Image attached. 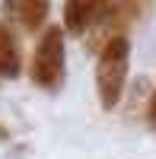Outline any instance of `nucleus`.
<instances>
[{"mask_svg": "<svg viewBox=\"0 0 156 159\" xmlns=\"http://www.w3.org/2000/svg\"><path fill=\"white\" fill-rule=\"evenodd\" d=\"M127 67H131V38L127 35L108 38L96 61V92H99V105L105 111L118 108L124 96V83H127Z\"/></svg>", "mask_w": 156, "mask_h": 159, "instance_id": "obj_1", "label": "nucleus"}, {"mask_svg": "<svg viewBox=\"0 0 156 159\" xmlns=\"http://www.w3.org/2000/svg\"><path fill=\"white\" fill-rule=\"evenodd\" d=\"M64 64H67L64 25H48L38 35V45L32 54V83L42 89H57L64 80Z\"/></svg>", "mask_w": 156, "mask_h": 159, "instance_id": "obj_2", "label": "nucleus"}, {"mask_svg": "<svg viewBox=\"0 0 156 159\" xmlns=\"http://www.w3.org/2000/svg\"><path fill=\"white\" fill-rule=\"evenodd\" d=\"M99 3H89V0H67L64 3V29L70 35H83L89 25L96 22Z\"/></svg>", "mask_w": 156, "mask_h": 159, "instance_id": "obj_3", "label": "nucleus"}, {"mask_svg": "<svg viewBox=\"0 0 156 159\" xmlns=\"http://www.w3.org/2000/svg\"><path fill=\"white\" fill-rule=\"evenodd\" d=\"M22 70V54H19V42L16 35H13V29L7 22H0V76H19Z\"/></svg>", "mask_w": 156, "mask_h": 159, "instance_id": "obj_4", "label": "nucleus"}, {"mask_svg": "<svg viewBox=\"0 0 156 159\" xmlns=\"http://www.w3.org/2000/svg\"><path fill=\"white\" fill-rule=\"evenodd\" d=\"M7 7L16 10L19 22H22L29 32H38V25L48 19V3H45V0H10Z\"/></svg>", "mask_w": 156, "mask_h": 159, "instance_id": "obj_5", "label": "nucleus"}, {"mask_svg": "<svg viewBox=\"0 0 156 159\" xmlns=\"http://www.w3.org/2000/svg\"><path fill=\"white\" fill-rule=\"evenodd\" d=\"M147 124L156 130V89H153V96H150V105H147Z\"/></svg>", "mask_w": 156, "mask_h": 159, "instance_id": "obj_6", "label": "nucleus"}]
</instances>
